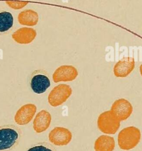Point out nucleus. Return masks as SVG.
Returning <instances> with one entry per match:
<instances>
[{"label": "nucleus", "instance_id": "f257e3e1", "mask_svg": "<svg viewBox=\"0 0 142 151\" xmlns=\"http://www.w3.org/2000/svg\"><path fill=\"white\" fill-rule=\"evenodd\" d=\"M22 132L17 126L6 124L0 126V151H10L19 142Z\"/></svg>", "mask_w": 142, "mask_h": 151}, {"label": "nucleus", "instance_id": "f03ea898", "mask_svg": "<svg viewBox=\"0 0 142 151\" xmlns=\"http://www.w3.org/2000/svg\"><path fill=\"white\" fill-rule=\"evenodd\" d=\"M141 138L140 130L134 126L127 127L118 134V143L123 150H130L136 147Z\"/></svg>", "mask_w": 142, "mask_h": 151}, {"label": "nucleus", "instance_id": "7ed1b4c3", "mask_svg": "<svg viewBox=\"0 0 142 151\" xmlns=\"http://www.w3.org/2000/svg\"><path fill=\"white\" fill-rule=\"evenodd\" d=\"M97 126L100 131L105 134H115L120 126V121L110 110L100 114L97 120Z\"/></svg>", "mask_w": 142, "mask_h": 151}, {"label": "nucleus", "instance_id": "20e7f679", "mask_svg": "<svg viewBox=\"0 0 142 151\" xmlns=\"http://www.w3.org/2000/svg\"><path fill=\"white\" fill-rule=\"evenodd\" d=\"M72 92L71 87L65 84H60L54 87L48 96V101L52 107L61 105L70 97Z\"/></svg>", "mask_w": 142, "mask_h": 151}, {"label": "nucleus", "instance_id": "39448f33", "mask_svg": "<svg viewBox=\"0 0 142 151\" xmlns=\"http://www.w3.org/2000/svg\"><path fill=\"white\" fill-rule=\"evenodd\" d=\"M48 74L44 70H35L30 78V86L32 91L37 94L44 93L50 86V80Z\"/></svg>", "mask_w": 142, "mask_h": 151}, {"label": "nucleus", "instance_id": "423d86ee", "mask_svg": "<svg viewBox=\"0 0 142 151\" xmlns=\"http://www.w3.org/2000/svg\"><path fill=\"white\" fill-rule=\"evenodd\" d=\"M110 111L121 122L130 117L133 112V106L127 100L120 99L113 103Z\"/></svg>", "mask_w": 142, "mask_h": 151}, {"label": "nucleus", "instance_id": "0eeeda50", "mask_svg": "<svg viewBox=\"0 0 142 151\" xmlns=\"http://www.w3.org/2000/svg\"><path fill=\"white\" fill-rule=\"evenodd\" d=\"M72 133L67 128L55 127L49 133L48 138L51 143L56 146L68 145L72 139Z\"/></svg>", "mask_w": 142, "mask_h": 151}, {"label": "nucleus", "instance_id": "6e6552de", "mask_svg": "<svg viewBox=\"0 0 142 151\" xmlns=\"http://www.w3.org/2000/svg\"><path fill=\"white\" fill-rule=\"evenodd\" d=\"M78 71L75 67L70 65H63L58 67L52 74L54 83L60 81H71L76 78Z\"/></svg>", "mask_w": 142, "mask_h": 151}, {"label": "nucleus", "instance_id": "1a4fd4ad", "mask_svg": "<svg viewBox=\"0 0 142 151\" xmlns=\"http://www.w3.org/2000/svg\"><path fill=\"white\" fill-rule=\"evenodd\" d=\"M37 111V107L32 103L26 104L21 106L14 116V120L17 124L25 125L29 123Z\"/></svg>", "mask_w": 142, "mask_h": 151}, {"label": "nucleus", "instance_id": "9d476101", "mask_svg": "<svg viewBox=\"0 0 142 151\" xmlns=\"http://www.w3.org/2000/svg\"><path fill=\"white\" fill-rule=\"evenodd\" d=\"M135 61L133 57H124L114 66L113 71L117 77H126L134 70Z\"/></svg>", "mask_w": 142, "mask_h": 151}, {"label": "nucleus", "instance_id": "9b49d317", "mask_svg": "<svg viewBox=\"0 0 142 151\" xmlns=\"http://www.w3.org/2000/svg\"><path fill=\"white\" fill-rule=\"evenodd\" d=\"M37 31L32 28L22 27L12 34V39L18 44H27L31 43L36 37Z\"/></svg>", "mask_w": 142, "mask_h": 151}, {"label": "nucleus", "instance_id": "f8f14e48", "mask_svg": "<svg viewBox=\"0 0 142 151\" xmlns=\"http://www.w3.org/2000/svg\"><path fill=\"white\" fill-rule=\"evenodd\" d=\"M51 122V116L50 113L42 110L38 112L33 122V129L38 133L45 131L49 126Z\"/></svg>", "mask_w": 142, "mask_h": 151}, {"label": "nucleus", "instance_id": "ddd939ff", "mask_svg": "<svg viewBox=\"0 0 142 151\" xmlns=\"http://www.w3.org/2000/svg\"><path fill=\"white\" fill-rule=\"evenodd\" d=\"M38 14L32 9H25L18 15V21L21 25L34 26L38 22Z\"/></svg>", "mask_w": 142, "mask_h": 151}, {"label": "nucleus", "instance_id": "4468645a", "mask_svg": "<svg viewBox=\"0 0 142 151\" xmlns=\"http://www.w3.org/2000/svg\"><path fill=\"white\" fill-rule=\"evenodd\" d=\"M114 147V139L108 135L100 136L94 143L95 151H113Z\"/></svg>", "mask_w": 142, "mask_h": 151}, {"label": "nucleus", "instance_id": "2eb2a0df", "mask_svg": "<svg viewBox=\"0 0 142 151\" xmlns=\"http://www.w3.org/2000/svg\"><path fill=\"white\" fill-rule=\"evenodd\" d=\"M14 18L11 13L0 11V35L7 34L13 27Z\"/></svg>", "mask_w": 142, "mask_h": 151}, {"label": "nucleus", "instance_id": "dca6fc26", "mask_svg": "<svg viewBox=\"0 0 142 151\" xmlns=\"http://www.w3.org/2000/svg\"><path fill=\"white\" fill-rule=\"evenodd\" d=\"M27 151H54L47 143H39L29 148Z\"/></svg>", "mask_w": 142, "mask_h": 151}, {"label": "nucleus", "instance_id": "f3484780", "mask_svg": "<svg viewBox=\"0 0 142 151\" xmlns=\"http://www.w3.org/2000/svg\"><path fill=\"white\" fill-rule=\"evenodd\" d=\"M5 3L11 8L14 9H19L24 7L26 5L28 4V2L26 1H6Z\"/></svg>", "mask_w": 142, "mask_h": 151}, {"label": "nucleus", "instance_id": "a211bd4d", "mask_svg": "<svg viewBox=\"0 0 142 151\" xmlns=\"http://www.w3.org/2000/svg\"><path fill=\"white\" fill-rule=\"evenodd\" d=\"M140 74L142 76V64L140 65Z\"/></svg>", "mask_w": 142, "mask_h": 151}]
</instances>
